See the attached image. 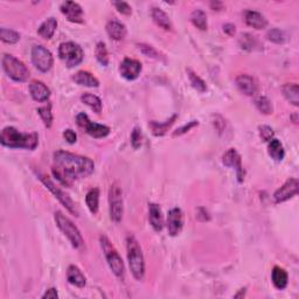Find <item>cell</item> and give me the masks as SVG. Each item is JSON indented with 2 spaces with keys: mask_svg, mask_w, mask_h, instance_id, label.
<instances>
[{
  "mask_svg": "<svg viewBox=\"0 0 299 299\" xmlns=\"http://www.w3.org/2000/svg\"><path fill=\"white\" fill-rule=\"evenodd\" d=\"M271 280L272 283L278 290H283V289L287 288L288 285V274L284 269H282L280 267H275L274 270L271 272Z\"/></svg>",
  "mask_w": 299,
  "mask_h": 299,
  "instance_id": "obj_26",
  "label": "cell"
},
{
  "mask_svg": "<svg viewBox=\"0 0 299 299\" xmlns=\"http://www.w3.org/2000/svg\"><path fill=\"white\" fill-rule=\"evenodd\" d=\"M198 220H200L202 222L205 221H209V219H211V217L208 215L207 211H206L205 208H199L198 209V215H197Z\"/></svg>",
  "mask_w": 299,
  "mask_h": 299,
  "instance_id": "obj_46",
  "label": "cell"
},
{
  "mask_svg": "<svg viewBox=\"0 0 299 299\" xmlns=\"http://www.w3.org/2000/svg\"><path fill=\"white\" fill-rule=\"evenodd\" d=\"M137 46H138L139 51H141L145 56H148V58H152V59H159V58H160V56H159V53L155 51V49L152 47V46H149V45H145V44H139Z\"/></svg>",
  "mask_w": 299,
  "mask_h": 299,
  "instance_id": "obj_40",
  "label": "cell"
},
{
  "mask_svg": "<svg viewBox=\"0 0 299 299\" xmlns=\"http://www.w3.org/2000/svg\"><path fill=\"white\" fill-rule=\"evenodd\" d=\"M224 33H227L228 35L231 36V35L235 34V32H236V28H235V25L225 24L224 26Z\"/></svg>",
  "mask_w": 299,
  "mask_h": 299,
  "instance_id": "obj_48",
  "label": "cell"
},
{
  "mask_svg": "<svg viewBox=\"0 0 299 299\" xmlns=\"http://www.w3.org/2000/svg\"><path fill=\"white\" fill-rule=\"evenodd\" d=\"M255 105L256 108L258 109V111H261L262 114H272V104L271 102L269 101V98L265 97V96H258V97L255 99Z\"/></svg>",
  "mask_w": 299,
  "mask_h": 299,
  "instance_id": "obj_35",
  "label": "cell"
},
{
  "mask_svg": "<svg viewBox=\"0 0 299 299\" xmlns=\"http://www.w3.org/2000/svg\"><path fill=\"white\" fill-rule=\"evenodd\" d=\"M61 12L71 22L81 24L83 21V9L77 2L66 1L61 5Z\"/></svg>",
  "mask_w": 299,
  "mask_h": 299,
  "instance_id": "obj_14",
  "label": "cell"
},
{
  "mask_svg": "<svg viewBox=\"0 0 299 299\" xmlns=\"http://www.w3.org/2000/svg\"><path fill=\"white\" fill-rule=\"evenodd\" d=\"M85 204H87L89 211L91 214H97L99 205V189L92 188L85 195Z\"/></svg>",
  "mask_w": 299,
  "mask_h": 299,
  "instance_id": "obj_30",
  "label": "cell"
},
{
  "mask_svg": "<svg viewBox=\"0 0 299 299\" xmlns=\"http://www.w3.org/2000/svg\"><path fill=\"white\" fill-rule=\"evenodd\" d=\"M126 249H128V260L131 274L137 281H142L145 275V261L142 248L134 235L126 237Z\"/></svg>",
  "mask_w": 299,
  "mask_h": 299,
  "instance_id": "obj_3",
  "label": "cell"
},
{
  "mask_svg": "<svg viewBox=\"0 0 299 299\" xmlns=\"http://www.w3.org/2000/svg\"><path fill=\"white\" fill-rule=\"evenodd\" d=\"M151 15L153 21L157 24L159 27H161L165 31H172V22L168 15L160 8L153 7L151 11Z\"/></svg>",
  "mask_w": 299,
  "mask_h": 299,
  "instance_id": "obj_24",
  "label": "cell"
},
{
  "mask_svg": "<svg viewBox=\"0 0 299 299\" xmlns=\"http://www.w3.org/2000/svg\"><path fill=\"white\" fill-rule=\"evenodd\" d=\"M175 119H177V116H172L171 118L168 119V121H166L164 123H158V122H150V129H151L152 134L154 136H157V137H160V136H164L166 132L168 131V129L171 128L172 125H173V123Z\"/></svg>",
  "mask_w": 299,
  "mask_h": 299,
  "instance_id": "obj_28",
  "label": "cell"
},
{
  "mask_svg": "<svg viewBox=\"0 0 299 299\" xmlns=\"http://www.w3.org/2000/svg\"><path fill=\"white\" fill-rule=\"evenodd\" d=\"M0 39H1L2 42H6V44H16L20 40V34L18 32L13 31V29L2 27L0 28Z\"/></svg>",
  "mask_w": 299,
  "mask_h": 299,
  "instance_id": "obj_34",
  "label": "cell"
},
{
  "mask_svg": "<svg viewBox=\"0 0 299 299\" xmlns=\"http://www.w3.org/2000/svg\"><path fill=\"white\" fill-rule=\"evenodd\" d=\"M222 6H224L222 2H219V1H212L211 2V7L214 9V11H220V9L222 8Z\"/></svg>",
  "mask_w": 299,
  "mask_h": 299,
  "instance_id": "obj_49",
  "label": "cell"
},
{
  "mask_svg": "<svg viewBox=\"0 0 299 299\" xmlns=\"http://www.w3.org/2000/svg\"><path fill=\"white\" fill-rule=\"evenodd\" d=\"M63 137H65V139L69 144H74V143H76V139H77V136H76L75 131L71 130V129L65 130V132H63Z\"/></svg>",
  "mask_w": 299,
  "mask_h": 299,
  "instance_id": "obj_45",
  "label": "cell"
},
{
  "mask_svg": "<svg viewBox=\"0 0 299 299\" xmlns=\"http://www.w3.org/2000/svg\"><path fill=\"white\" fill-rule=\"evenodd\" d=\"M245 24L255 29H264L268 26V20L263 14L256 11H245L244 12Z\"/></svg>",
  "mask_w": 299,
  "mask_h": 299,
  "instance_id": "obj_19",
  "label": "cell"
},
{
  "mask_svg": "<svg viewBox=\"0 0 299 299\" xmlns=\"http://www.w3.org/2000/svg\"><path fill=\"white\" fill-rule=\"evenodd\" d=\"M59 297V295H58V291H56V289H54V288H52V289H49V290H47V292H46V294L42 296V298L44 299H56Z\"/></svg>",
  "mask_w": 299,
  "mask_h": 299,
  "instance_id": "obj_47",
  "label": "cell"
},
{
  "mask_svg": "<svg viewBox=\"0 0 299 299\" xmlns=\"http://www.w3.org/2000/svg\"><path fill=\"white\" fill-rule=\"evenodd\" d=\"M32 62L35 66V68L39 69L40 72L47 73L53 67L54 60H53L52 53L47 48H45L41 45H38L32 48Z\"/></svg>",
  "mask_w": 299,
  "mask_h": 299,
  "instance_id": "obj_10",
  "label": "cell"
},
{
  "mask_svg": "<svg viewBox=\"0 0 299 299\" xmlns=\"http://www.w3.org/2000/svg\"><path fill=\"white\" fill-rule=\"evenodd\" d=\"M240 45L243 49H247V51H252L254 47H256V45H257V41H256L254 35L245 33V34L241 35Z\"/></svg>",
  "mask_w": 299,
  "mask_h": 299,
  "instance_id": "obj_38",
  "label": "cell"
},
{
  "mask_svg": "<svg viewBox=\"0 0 299 299\" xmlns=\"http://www.w3.org/2000/svg\"><path fill=\"white\" fill-rule=\"evenodd\" d=\"M99 242H101V247L104 251L105 258L108 261L109 267H110L111 271L117 276L118 278H123L124 277V263H123L122 257L119 256L118 251L116 250L114 245L111 244V242L109 241V238L102 235L99 237Z\"/></svg>",
  "mask_w": 299,
  "mask_h": 299,
  "instance_id": "obj_6",
  "label": "cell"
},
{
  "mask_svg": "<svg viewBox=\"0 0 299 299\" xmlns=\"http://www.w3.org/2000/svg\"><path fill=\"white\" fill-rule=\"evenodd\" d=\"M106 32L112 40L119 41L123 40L126 35V27L124 24H122L118 20H111L106 24Z\"/></svg>",
  "mask_w": 299,
  "mask_h": 299,
  "instance_id": "obj_21",
  "label": "cell"
},
{
  "mask_svg": "<svg viewBox=\"0 0 299 299\" xmlns=\"http://www.w3.org/2000/svg\"><path fill=\"white\" fill-rule=\"evenodd\" d=\"M56 28H58V21H56V19L48 18L47 20H45V21L42 22L41 25H40V27L38 29V33H39V35L41 36V38H44L46 40H49V39L53 38V35H54Z\"/></svg>",
  "mask_w": 299,
  "mask_h": 299,
  "instance_id": "obj_25",
  "label": "cell"
},
{
  "mask_svg": "<svg viewBox=\"0 0 299 299\" xmlns=\"http://www.w3.org/2000/svg\"><path fill=\"white\" fill-rule=\"evenodd\" d=\"M260 130V137L263 142H270L274 138V130L268 125H262L258 128Z\"/></svg>",
  "mask_w": 299,
  "mask_h": 299,
  "instance_id": "obj_41",
  "label": "cell"
},
{
  "mask_svg": "<svg viewBox=\"0 0 299 299\" xmlns=\"http://www.w3.org/2000/svg\"><path fill=\"white\" fill-rule=\"evenodd\" d=\"M123 192L118 184H114L109 191V204H110V218L114 222H121L123 218Z\"/></svg>",
  "mask_w": 299,
  "mask_h": 299,
  "instance_id": "obj_9",
  "label": "cell"
},
{
  "mask_svg": "<svg viewBox=\"0 0 299 299\" xmlns=\"http://www.w3.org/2000/svg\"><path fill=\"white\" fill-rule=\"evenodd\" d=\"M76 123H77L79 128L83 129L89 136L94 138H104L110 134V128L109 126L91 122L88 115L84 114V112H81V114L76 116Z\"/></svg>",
  "mask_w": 299,
  "mask_h": 299,
  "instance_id": "obj_8",
  "label": "cell"
},
{
  "mask_svg": "<svg viewBox=\"0 0 299 299\" xmlns=\"http://www.w3.org/2000/svg\"><path fill=\"white\" fill-rule=\"evenodd\" d=\"M73 81H75V83H77L79 85H84V87L97 88L99 85L98 79L89 72L84 71L76 73V74L73 76Z\"/></svg>",
  "mask_w": 299,
  "mask_h": 299,
  "instance_id": "obj_22",
  "label": "cell"
},
{
  "mask_svg": "<svg viewBox=\"0 0 299 299\" xmlns=\"http://www.w3.org/2000/svg\"><path fill=\"white\" fill-rule=\"evenodd\" d=\"M187 74L189 82H191L192 87H193L195 90H198L199 92H205L207 90V85H206L205 81L200 76H198L193 71H191V69H187Z\"/></svg>",
  "mask_w": 299,
  "mask_h": 299,
  "instance_id": "obj_33",
  "label": "cell"
},
{
  "mask_svg": "<svg viewBox=\"0 0 299 299\" xmlns=\"http://www.w3.org/2000/svg\"><path fill=\"white\" fill-rule=\"evenodd\" d=\"M38 114L40 117H41L42 122L46 128H51L53 124V114H52V105L47 104L45 106H41V108L38 109Z\"/></svg>",
  "mask_w": 299,
  "mask_h": 299,
  "instance_id": "obj_36",
  "label": "cell"
},
{
  "mask_svg": "<svg viewBox=\"0 0 299 299\" xmlns=\"http://www.w3.org/2000/svg\"><path fill=\"white\" fill-rule=\"evenodd\" d=\"M198 125H199V122H198V121H192V122H189L188 124H186V125H184V126H181L180 129H178L177 131L173 132V137H177V136L184 135V134H186V132H188L189 130H191V129H193V128H195V126H198Z\"/></svg>",
  "mask_w": 299,
  "mask_h": 299,
  "instance_id": "obj_44",
  "label": "cell"
},
{
  "mask_svg": "<svg viewBox=\"0 0 299 299\" xmlns=\"http://www.w3.org/2000/svg\"><path fill=\"white\" fill-rule=\"evenodd\" d=\"M38 177L40 180H41L42 184H44L46 187H47L49 191L54 194V197L58 199V200L61 202V204L65 206L66 208H67V211L69 213H72L73 215H75V217H77V211H76L75 205H74V202L72 201V199L69 198L66 193H63L61 189H60L58 186H56L48 177H46V175L40 174V173H38Z\"/></svg>",
  "mask_w": 299,
  "mask_h": 299,
  "instance_id": "obj_11",
  "label": "cell"
},
{
  "mask_svg": "<svg viewBox=\"0 0 299 299\" xmlns=\"http://www.w3.org/2000/svg\"><path fill=\"white\" fill-rule=\"evenodd\" d=\"M1 145L9 149H26L35 150L39 144V136L35 132L32 134H21L13 126L2 129L0 135Z\"/></svg>",
  "mask_w": 299,
  "mask_h": 299,
  "instance_id": "obj_2",
  "label": "cell"
},
{
  "mask_svg": "<svg viewBox=\"0 0 299 299\" xmlns=\"http://www.w3.org/2000/svg\"><path fill=\"white\" fill-rule=\"evenodd\" d=\"M184 220H182V212L180 208H173L168 212L167 215V229L171 236H177L180 234Z\"/></svg>",
  "mask_w": 299,
  "mask_h": 299,
  "instance_id": "obj_15",
  "label": "cell"
},
{
  "mask_svg": "<svg viewBox=\"0 0 299 299\" xmlns=\"http://www.w3.org/2000/svg\"><path fill=\"white\" fill-rule=\"evenodd\" d=\"M268 40H270L271 42H275V44H283L285 40V35L284 33L278 28H272L268 32Z\"/></svg>",
  "mask_w": 299,
  "mask_h": 299,
  "instance_id": "obj_39",
  "label": "cell"
},
{
  "mask_svg": "<svg viewBox=\"0 0 299 299\" xmlns=\"http://www.w3.org/2000/svg\"><path fill=\"white\" fill-rule=\"evenodd\" d=\"M2 68L6 75L15 82H25L29 77V71L25 63L14 58L13 55L5 54L2 56Z\"/></svg>",
  "mask_w": 299,
  "mask_h": 299,
  "instance_id": "obj_5",
  "label": "cell"
},
{
  "mask_svg": "<svg viewBox=\"0 0 299 299\" xmlns=\"http://www.w3.org/2000/svg\"><path fill=\"white\" fill-rule=\"evenodd\" d=\"M298 186L299 184L297 179L291 178L287 180V182L281 188H278L275 192L274 199L276 204H281V202H284L289 200V199L294 198L298 193Z\"/></svg>",
  "mask_w": 299,
  "mask_h": 299,
  "instance_id": "obj_12",
  "label": "cell"
},
{
  "mask_svg": "<svg viewBox=\"0 0 299 299\" xmlns=\"http://www.w3.org/2000/svg\"><path fill=\"white\" fill-rule=\"evenodd\" d=\"M114 6L116 8H117V11L119 13H122V14H124V15H130L131 14L132 8L130 7V5H129L128 2L117 1V2H114Z\"/></svg>",
  "mask_w": 299,
  "mask_h": 299,
  "instance_id": "obj_43",
  "label": "cell"
},
{
  "mask_svg": "<svg viewBox=\"0 0 299 299\" xmlns=\"http://www.w3.org/2000/svg\"><path fill=\"white\" fill-rule=\"evenodd\" d=\"M191 21L195 27L201 29V31H206L208 27L207 14L202 9H195V11L192 12Z\"/></svg>",
  "mask_w": 299,
  "mask_h": 299,
  "instance_id": "obj_31",
  "label": "cell"
},
{
  "mask_svg": "<svg viewBox=\"0 0 299 299\" xmlns=\"http://www.w3.org/2000/svg\"><path fill=\"white\" fill-rule=\"evenodd\" d=\"M224 164L228 167H234L237 171L238 181H243V168L241 165V157L235 149H229L224 155Z\"/></svg>",
  "mask_w": 299,
  "mask_h": 299,
  "instance_id": "obj_16",
  "label": "cell"
},
{
  "mask_svg": "<svg viewBox=\"0 0 299 299\" xmlns=\"http://www.w3.org/2000/svg\"><path fill=\"white\" fill-rule=\"evenodd\" d=\"M142 141H143L142 130L139 128H135L134 131H132V134H131V144H132V146H134V149L137 150L141 148Z\"/></svg>",
  "mask_w": 299,
  "mask_h": 299,
  "instance_id": "obj_42",
  "label": "cell"
},
{
  "mask_svg": "<svg viewBox=\"0 0 299 299\" xmlns=\"http://www.w3.org/2000/svg\"><path fill=\"white\" fill-rule=\"evenodd\" d=\"M55 222L60 230L67 236V238L71 241V243L75 249H81L84 245V240H83L81 231L78 230V228L69 220V219L63 215L61 212L55 213Z\"/></svg>",
  "mask_w": 299,
  "mask_h": 299,
  "instance_id": "obj_4",
  "label": "cell"
},
{
  "mask_svg": "<svg viewBox=\"0 0 299 299\" xmlns=\"http://www.w3.org/2000/svg\"><path fill=\"white\" fill-rule=\"evenodd\" d=\"M282 91L288 102H290L295 106L299 105V88L297 83H287L282 88Z\"/></svg>",
  "mask_w": 299,
  "mask_h": 299,
  "instance_id": "obj_27",
  "label": "cell"
},
{
  "mask_svg": "<svg viewBox=\"0 0 299 299\" xmlns=\"http://www.w3.org/2000/svg\"><path fill=\"white\" fill-rule=\"evenodd\" d=\"M29 92L32 98L36 102H46L51 97V90L44 82L33 81L29 84Z\"/></svg>",
  "mask_w": 299,
  "mask_h": 299,
  "instance_id": "obj_18",
  "label": "cell"
},
{
  "mask_svg": "<svg viewBox=\"0 0 299 299\" xmlns=\"http://www.w3.org/2000/svg\"><path fill=\"white\" fill-rule=\"evenodd\" d=\"M268 153L276 161H282V160H283L284 155H285V152H284L283 145H282V143L280 141H278V139H274V138H272L271 141L269 142Z\"/></svg>",
  "mask_w": 299,
  "mask_h": 299,
  "instance_id": "obj_29",
  "label": "cell"
},
{
  "mask_svg": "<svg viewBox=\"0 0 299 299\" xmlns=\"http://www.w3.org/2000/svg\"><path fill=\"white\" fill-rule=\"evenodd\" d=\"M81 101L84 103L85 105H88L92 111L96 112V114H101L102 101L97 97V96L89 94V92H85V94H83L81 96Z\"/></svg>",
  "mask_w": 299,
  "mask_h": 299,
  "instance_id": "obj_32",
  "label": "cell"
},
{
  "mask_svg": "<svg viewBox=\"0 0 299 299\" xmlns=\"http://www.w3.org/2000/svg\"><path fill=\"white\" fill-rule=\"evenodd\" d=\"M59 56L69 68L76 67L83 61V51L75 42H63L59 47Z\"/></svg>",
  "mask_w": 299,
  "mask_h": 299,
  "instance_id": "obj_7",
  "label": "cell"
},
{
  "mask_svg": "<svg viewBox=\"0 0 299 299\" xmlns=\"http://www.w3.org/2000/svg\"><path fill=\"white\" fill-rule=\"evenodd\" d=\"M119 72H121V75L125 79L134 81L141 75L142 63L137 61V60L126 58L123 60L121 66H119Z\"/></svg>",
  "mask_w": 299,
  "mask_h": 299,
  "instance_id": "obj_13",
  "label": "cell"
},
{
  "mask_svg": "<svg viewBox=\"0 0 299 299\" xmlns=\"http://www.w3.org/2000/svg\"><path fill=\"white\" fill-rule=\"evenodd\" d=\"M55 167L52 172L62 185L69 186L72 180L87 178L95 169L90 158L71 153L67 151H56L54 153Z\"/></svg>",
  "mask_w": 299,
  "mask_h": 299,
  "instance_id": "obj_1",
  "label": "cell"
},
{
  "mask_svg": "<svg viewBox=\"0 0 299 299\" xmlns=\"http://www.w3.org/2000/svg\"><path fill=\"white\" fill-rule=\"evenodd\" d=\"M235 82H236L238 90H240L242 94L247 96H252L257 92V83H256V81L251 76L245 74L238 75L236 79H235Z\"/></svg>",
  "mask_w": 299,
  "mask_h": 299,
  "instance_id": "obj_17",
  "label": "cell"
},
{
  "mask_svg": "<svg viewBox=\"0 0 299 299\" xmlns=\"http://www.w3.org/2000/svg\"><path fill=\"white\" fill-rule=\"evenodd\" d=\"M149 220L152 228L155 231H161L164 227V219H162L161 209L158 205L150 204L149 205Z\"/></svg>",
  "mask_w": 299,
  "mask_h": 299,
  "instance_id": "obj_20",
  "label": "cell"
},
{
  "mask_svg": "<svg viewBox=\"0 0 299 299\" xmlns=\"http://www.w3.org/2000/svg\"><path fill=\"white\" fill-rule=\"evenodd\" d=\"M95 55L97 61L101 63L102 66H108L109 63V55H108V51H106L105 44L104 42H98L97 46H96V51H95Z\"/></svg>",
  "mask_w": 299,
  "mask_h": 299,
  "instance_id": "obj_37",
  "label": "cell"
},
{
  "mask_svg": "<svg viewBox=\"0 0 299 299\" xmlns=\"http://www.w3.org/2000/svg\"><path fill=\"white\" fill-rule=\"evenodd\" d=\"M67 280L72 285L77 288H84L85 283H87L84 275L76 265H69L67 270Z\"/></svg>",
  "mask_w": 299,
  "mask_h": 299,
  "instance_id": "obj_23",
  "label": "cell"
}]
</instances>
